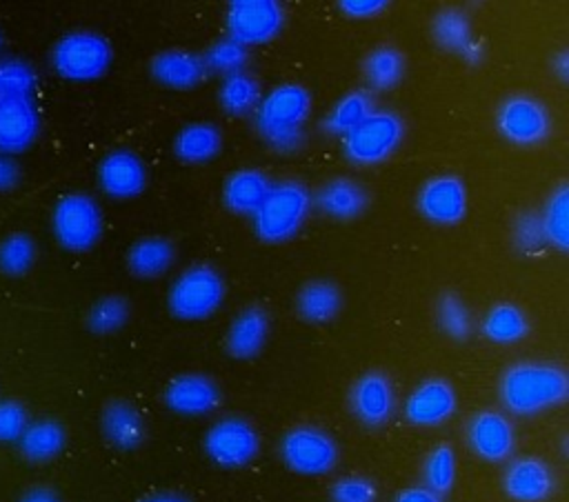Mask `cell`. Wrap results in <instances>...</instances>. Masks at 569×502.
Returning <instances> with one entry per match:
<instances>
[{"label": "cell", "instance_id": "29", "mask_svg": "<svg viewBox=\"0 0 569 502\" xmlns=\"http://www.w3.org/2000/svg\"><path fill=\"white\" fill-rule=\"evenodd\" d=\"M176 262V247L164 235L138 238L127 251V269L140 280L164 275Z\"/></svg>", "mask_w": 569, "mask_h": 502}, {"label": "cell", "instance_id": "1", "mask_svg": "<svg viewBox=\"0 0 569 502\" xmlns=\"http://www.w3.org/2000/svg\"><path fill=\"white\" fill-rule=\"evenodd\" d=\"M500 406L511 418H538L569 398V373L551 360L511 362L496 384Z\"/></svg>", "mask_w": 569, "mask_h": 502}, {"label": "cell", "instance_id": "44", "mask_svg": "<svg viewBox=\"0 0 569 502\" xmlns=\"http://www.w3.org/2000/svg\"><path fill=\"white\" fill-rule=\"evenodd\" d=\"M338 11L351 20H373L382 16L391 0H336Z\"/></svg>", "mask_w": 569, "mask_h": 502}, {"label": "cell", "instance_id": "14", "mask_svg": "<svg viewBox=\"0 0 569 502\" xmlns=\"http://www.w3.org/2000/svg\"><path fill=\"white\" fill-rule=\"evenodd\" d=\"M400 411L416 429H438L456 415L458 391L447 378H425L402 398Z\"/></svg>", "mask_w": 569, "mask_h": 502}, {"label": "cell", "instance_id": "11", "mask_svg": "<svg viewBox=\"0 0 569 502\" xmlns=\"http://www.w3.org/2000/svg\"><path fill=\"white\" fill-rule=\"evenodd\" d=\"M347 404L351 415L362 426L380 429L387 426L398 413L400 398L389 373L380 369H369L351 382Z\"/></svg>", "mask_w": 569, "mask_h": 502}, {"label": "cell", "instance_id": "10", "mask_svg": "<svg viewBox=\"0 0 569 502\" xmlns=\"http://www.w3.org/2000/svg\"><path fill=\"white\" fill-rule=\"evenodd\" d=\"M260 449L258 429L242 415H222L202 435L204 455L220 469H244L260 455Z\"/></svg>", "mask_w": 569, "mask_h": 502}, {"label": "cell", "instance_id": "6", "mask_svg": "<svg viewBox=\"0 0 569 502\" xmlns=\"http://www.w3.org/2000/svg\"><path fill=\"white\" fill-rule=\"evenodd\" d=\"M49 60L62 80L93 82L111 69L113 47L98 31L76 29L56 40Z\"/></svg>", "mask_w": 569, "mask_h": 502}, {"label": "cell", "instance_id": "38", "mask_svg": "<svg viewBox=\"0 0 569 502\" xmlns=\"http://www.w3.org/2000/svg\"><path fill=\"white\" fill-rule=\"evenodd\" d=\"M38 258L36 240L29 233L16 231L0 240V271L4 275L18 278L31 271Z\"/></svg>", "mask_w": 569, "mask_h": 502}, {"label": "cell", "instance_id": "17", "mask_svg": "<svg viewBox=\"0 0 569 502\" xmlns=\"http://www.w3.org/2000/svg\"><path fill=\"white\" fill-rule=\"evenodd\" d=\"M100 191L111 200H133L147 189L149 171L144 160L127 147L104 153L96 169Z\"/></svg>", "mask_w": 569, "mask_h": 502}, {"label": "cell", "instance_id": "7", "mask_svg": "<svg viewBox=\"0 0 569 502\" xmlns=\"http://www.w3.org/2000/svg\"><path fill=\"white\" fill-rule=\"evenodd\" d=\"M278 455L291 473L322 478L336 471L340 462V444L325 426L296 424L282 433Z\"/></svg>", "mask_w": 569, "mask_h": 502}, {"label": "cell", "instance_id": "33", "mask_svg": "<svg viewBox=\"0 0 569 502\" xmlns=\"http://www.w3.org/2000/svg\"><path fill=\"white\" fill-rule=\"evenodd\" d=\"M260 98H262V87L258 78L247 69L222 76L218 87V104L227 116L231 118L253 116Z\"/></svg>", "mask_w": 569, "mask_h": 502}, {"label": "cell", "instance_id": "23", "mask_svg": "<svg viewBox=\"0 0 569 502\" xmlns=\"http://www.w3.org/2000/svg\"><path fill=\"white\" fill-rule=\"evenodd\" d=\"M149 73L164 89L189 91L207 78V67L202 62V56L189 49L171 47L151 58Z\"/></svg>", "mask_w": 569, "mask_h": 502}, {"label": "cell", "instance_id": "41", "mask_svg": "<svg viewBox=\"0 0 569 502\" xmlns=\"http://www.w3.org/2000/svg\"><path fill=\"white\" fill-rule=\"evenodd\" d=\"M331 502H378V486L371 478L360 473H347L331 482Z\"/></svg>", "mask_w": 569, "mask_h": 502}, {"label": "cell", "instance_id": "27", "mask_svg": "<svg viewBox=\"0 0 569 502\" xmlns=\"http://www.w3.org/2000/svg\"><path fill=\"white\" fill-rule=\"evenodd\" d=\"M529 331L531 320L527 311L516 302H496L485 311L480 320L482 338L498 347H513L522 342Z\"/></svg>", "mask_w": 569, "mask_h": 502}, {"label": "cell", "instance_id": "34", "mask_svg": "<svg viewBox=\"0 0 569 502\" xmlns=\"http://www.w3.org/2000/svg\"><path fill=\"white\" fill-rule=\"evenodd\" d=\"M540 227L545 233L547 247L556 249L558 253H567L569 249V184L560 182L553 187L538 211Z\"/></svg>", "mask_w": 569, "mask_h": 502}, {"label": "cell", "instance_id": "21", "mask_svg": "<svg viewBox=\"0 0 569 502\" xmlns=\"http://www.w3.org/2000/svg\"><path fill=\"white\" fill-rule=\"evenodd\" d=\"M271 333V315L260 304L242 307L224 331V351L236 360H251L262 353Z\"/></svg>", "mask_w": 569, "mask_h": 502}, {"label": "cell", "instance_id": "25", "mask_svg": "<svg viewBox=\"0 0 569 502\" xmlns=\"http://www.w3.org/2000/svg\"><path fill=\"white\" fill-rule=\"evenodd\" d=\"M102 438L118 451H136L147 438V422L140 409L127 400H111L100 415Z\"/></svg>", "mask_w": 569, "mask_h": 502}, {"label": "cell", "instance_id": "39", "mask_svg": "<svg viewBox=\"0 0 569 502\" xmlns=\"http://www.w3.org/2000/svg\"><path fill=\"white\" fill-rule=\"evenodd\" d=\"M202 62L207 67V73L229 76L236 71H244L249 64V47L227 36L207 47V51L202 53Z\"/></svg>", "mask_w": 569, "mask_h": 502}, {"label": "cell", "instance_id": "48", "mask_svg": "<svg viewBox=\"0 0 569 502\" xmlns=\"http://www.w3.org/2000/svg\"><path fill=\"white\" fill-rule=\"evenodd\" d=\"M138 502H193V500L182 493H176V491H158V493H149V495L140 498Z\"/></svg>", "mask_w": 569, "mask_h": 502}, {"label": "cell", "instance_id": "24", "mask_svg": "<svg viewBox=\"0 0 569 502\" xmlns=\"http://www.w3.org/2000/svg\"><path fill=\"white\" fill-rule=\"evenodd\" d=\"M273 180L258 167H240L231 171L222 182V204L233 215L251 218L260 202L264 200L267 191L271 189Z\"/></svg>", "mask_w": 569, "mask_h": 502}, {"label": "cell", "instance_id": "4", "mask_svg": "<svg viewBox=\"0 0 569 502\" xmlns=\"http://www.w3.org/2000/svg\"><path fill=\"white\" fill-rule=\"evenodd\" d=\"M227 298L222 273L207 262L184 267L167 289V309L176 320L202 322L220 311Z\"/></svg>", "mask_w": 569, "mask_h": 502}, {"label": "cell", "instance_id": "30", "mask_svg": "<svg viewBox=\"0 0 569 502\" xmlns=\"http://www.w3.org/2000/svg\"><path fill=\"white\" fill-rule=\"evenodd\" d=\"M20 455L29 462H49L58 458L67 446V429L53 418L29 420L18 438Z\"/></svg>", "mask_w": 569, "mask_h": 502}, {"label": "cell", "instance_id": "45", "mask_svg": "<svg viewBox=\"0 0 569 502\" xmlns=\"http://www.w3.org/2000/svg\"><path fill=\"white\" fill-rule=\"evenodd\" d=\"M22 169L13 155L0 153V193L13 191L20 184Z\"/></svg>", "mask_w": 569, "mask_h": 502}, {"label": "cell", "instance_id": "19", "mask_svg": "<svg viewBox=\"0 0 569 502\" xmlns=\"http://www.w3.org/2000/svg\"><path fill=\"white\" fill-rule=\"evenodd\" d=\"M40 111L31 96H0V153L18 155L40 135Z\"/></svg>", "mask_w": 569, "mask_h": 502}, {"label": "cell", "instance_id": "42", "mask_svg": "<svg viewBox=\"0 0 569 502\" xmlns=\"http://www.w3.org/2000/svg\"><path fill=\"white\" fill-rule=\"evenodd\" d=\"M511 240L513 247L525 253V255H533L540 249L547 247L545 242V233L540 227V218L538 211H522L516 220H513V229H511Z\"/></svg>", "mask_w": 569, "mask_h": 502}, {"label": "cell", "instance_id": "31", "mask_svg": "<svg viewBox=\"0 0 569 502\" xmlns=\"http://www.w3.org/2000/svg\"><path fill=\"white\" fill-rule=\"evenodd\" d=\"M405 73L407 60L402 51L393 44H378L362 60V78L371 93L396 89L402 82Z\"/></svg>", "mask_w": 569, "mask_h": 502}, {"label": "cell", "instance_id": "3", "mask_svg": "<svg viewBox=\"0 0 569 502\" xmlns=\"http://www.w3.org/2000/svg\"><path fill=\"white\" fill-rule=\"evenodd\" d=\"M313 211V195L300 180H278L249 218L253 233L264 244H284L293 240Z\"/></svg>", "mask_w": 569, "mask_h": 502}, {"label": "cell", "instance_id": "12", "mask_svg": "<svg viewBox=\"0 0 569 502\" xmlns=\"http://www.w3.org/2000/svg\"><path fill=\"white\" fill-rule=\"evenodd\" d=\"M469 451L487 464H505L516 455L518 433L516 422L502 409L476 411L465 426Z\"/></svg>", "mask_w": 569, "mask_h": 502}, {"label": "cell", "instance_id": "18", "mask_svg": "<svg viewBox=\"0 0 569 502\" xmlns=\"http://www.w3.org/2000/svg\"><path fill=\"white\" fill-rule=\"evenodd\" d=\"M164 406L182 418H204L211 415L222 400L218 382L200 371H187L173 375L162 391Z\"/></svg>", "mask_w": 569, "mask_h": 502}, {"label": "cell", "instance_id": "50", "mask_svg": "<svg viewBox=\"0 0 569 502\" xmlns=\"http://www.w3.org/2000/svg\"><path fill=\"white\" fill-rule=\"evenodd\" d=\"M258 2H271V0H229V7H236V4H258Z\"/></svg>", "mask_w": 569, "mask_h": 502}, {"label": "cell", "instance_id": "13", "mask_svg": "<svg viewBox=\"0 0 569 502\" xmlns=\"http://www.w3.org/2000/svg\"><path fill=\"white\" fill-rule=\"evenodd\" d=\"M416 209L433 227H456L467 218L469 191L460 175L436 173L416 193Z\"/></svg>", "mask_w": 569, "mask_h": 502}, {"label": "cell", "instance_id": "28", "mask_svg": "<svg viewBox=\"0 0 569 502\" xmlns=\"http://www.w3.org/2000/svg\"><path fill=\"white\" fill-rule=\"evenodd\" d=\"M296 313L309 324L333 322L345 304L342 291L331 280H309L296 293Z\"/></svg>", "mask_w": 569, "mask_h": 502}, {"label": "cell", "instance_id": "49", "mask_svg": "<svg viewBox=\"0 0 569 502\" xmlns=\"http://www.w3.org/2000/svg\"><path fill=\"white\" fill-rule=\"evenodd\" d=\"M551 71L558 76L560 82H567V76H569V56H567L565 49L551 58Z\"/></svg>", "mask_w": 569, "mask_h": 502}, {"label": "cell", "instance_id": "47", "mask_svg": "<svg viewBox=\"0 0 569 502\" xmlns=\"http://www.w3.org/2000/svg\"><path fill=\"white\" fill-rule=\"evenodd\" d=\"M18 502H62V498L58 495V491H53L51 486L44 484H36L31 489H27Z\"/></svg>", "mask_w": 569, "mask_h": 502}, {"label": "cell", "instance_id": "46", "mask_svg": "<svg viewBox=\"0 0 569 502\" xmlns=\"http://www.w3.org/2000/svg\"><path fill=\"white\" fill-rule=\"evenodd\" d=\"M391 502H442V495L433 493L431 489H427L425 484H413V486H405L400 489Z\"/></svg>", "mask_w": 569, "mask_h": 502}, {"label": "cell", "instance_id": "37", "mask_svg": "<svg viewBox=\"0 0 569 502\" xmlns=\"http://www.w3.org/2000/svg\"><path fill=\"white\" fill-rule=\"evenodd\" d=\"M131 315L129 300L122 295H102L96 300L87 313V327L96 335H111L120 331Z\"/></svg>", "mask_w": 569, "mask_h": 502}, {"label": "cell", "instance_id": "22", "mask_svg": "<svg viewBox=\"0 0 569 502\" xmlns=\"http://www.w3.org/2000/svg\"><path fill=\"white\" fill-rule=\"evenodd\" d=\"M431 38H433V42L442 51L462 58L471 67L482 62L485 49L473 38V29H471L469 16L462 9H458V7H447V9H442V11H438L433 16V20H431Z\"/></svg>", "mask_w": 569, "mask_h": 502}, {"label": "cell", "instance_id": "5", "mask_svg": "<svg viewBox=\"0 0 569 502\" xmlns=\"http://www.w3.org/2000/svg\"><path fill=\"white\" fill-rule=\"evenodd\" d=\"M407 135L405 120L393 109H373L356 129L340 138L342 155L353 167H378L396 155Z\"/></svg>", "mask_w": 569, "mask_h": 502}, {"label": "cell", "instance_id": "43", "mask_svg": "<svg viewBox=\"0 0 569 502\" xmlns=\"http://www.w3.org/2000/svg\"><path fill=\"white\" fill-rule=\"evenodd\" d=\"M29 420H31L29 411L22 402L13 398H2L0 400V444L18 442Z\"/></svg>", "mask_w": 569, "mask_h": 502}, {"label": "cell", "instance_id": "40", "mask_svg": "<svg viewBox=\"0 0 569 502\" xmlns=\"http://www.w3.org/2000/svg\"><path fill=\"white\" fill-rule=\"evenodd\" d=\"M36 69L22 58H0V96H31L36 93Z\"/></svg>", "mask_w": 569, "mask_h": 502}, {"label": "cell", "instance_id": "16", "mask_svg": "<svg viewBox=\"0 0 569 502\" xmlns=\"http://www.w3.org/2000/svg\"><path fill=\"white\" fill-rule=\"evenodd\" d=\"M287 16L280 0L258 4H236L227 9V36L244 47H258L276 40L284 29Z\"/></svg>", "mask_w": 569, "mask_h": 502}, {"label": "cell", "instance_id": "9", "mask_svg": "<svg viewBox=\"0 0 569 502\" xmlns=\"http://www.w3.org/2000/svg\"><path fill=\"white\" fill-rule=\"evenodd\" d=\"M496 131L513 147H538L553 133V113L531 93H511L496 107Z\"/></svg>", "mask_w": 569, "mask_h": 502}, {"label": "cell", "instance_id": "36", "mask_svg": "<svg viewBox=\"0 0 569 502\" xmlns=\"http://www.w3.org/2000/svg\"><path fill=\"white\" fill-rule=\"evenodd\" d=\"M436 324L447 338L458 342L467 340L476 329V320L469 304L458 293L451 291L442 293L436 302Z\"/></svg>", "mask_w": 569, "mask_h": 502}, {"label": "cell", "instance_id": "2", "mask_svg": "<svg viewBox=\"0 0 569 502\" xmlns=\"http://www.w3.org/2000/svg\"><path fill=\"white\" fill-rule=\"evenodd\" d=\"M313 116V98L300 82H280L262 93L253 127L258 138L276 153L289 155L307 142V127Z\"/></svg>", "mask_w": 569, "mask_h": 502}, {"label": "cell", "instance_id": "32", "mask_svg": "<svg viewBox=\"0 0 569 502\" xmlns=\"http://www.w3.org/2000/svg\"><path fill=\"white\" fill-rule=\"evenodd\" d=\"M376 109V98L369 89H351L340 96L322 118V131L331 138H342L356 129Z\"/></svg>", "mask_w": 569, "mask_h": 502}, {"label": "cell", "instance_id": "51", "mask_svg": "<svg viewBox=\"0 0 569 502\" xmlns=\"http://www.w3.org/2000/svg\"><path fill=\"white\" fill-rule=\"evenodd\" d=\"M2 47H4V38H2V33H0V51H2Z\"/></svg>", "mask_w": 569, "mask_h": 502}, {"label": "cell", "instance_id": "35", "mask_svg": "<svg viewBox=\"0 0 569 502\" xmlns=\"http://www.w3.org/2000/svg\"><path fill=\"white\" fill-rule=\"evenodd\" d=\"M422 482L438 495H447L458 478V455L449 442L433 444L422 460Z\"/></svg>", "mask_w": 569, "mask_h": 502}, {"label": "cell", "instance_id": "26", "mask_svg": "<svg viewBox=\"0 0 569 502\" xmlns=\"http://www.w3.org/2000/svg\"><path fill=\"white\" fill-rule=\"evenodd\" d=\"M224 135L218 124L193 120L173 135V155L184 164H207L222 151Z\"/></svg>", "mask_w": 569, "mask_h": 502}, {"label": "cell", "instance_id": "8", "mask_svg": "<svg viewBox=\"0 0 569 502\" xmlns=\"http://www.w3.org/2000/svg\"><path fill=\"white\" fill-rule=\"evenodd\" d=\"M104 231V215L98 200L82 191L62 195L51 211V233L56 242L71 253L93 249Z\"/></svg>", "mask_w": 569, "mask_h": 502}, {"label": "cell", "instance_id": "15", "mask_svg": "<svg viewBox=\"0 0 569 502\" xmlns=\"http://www.w3.org/2000/svg\"><path fill=\"white\" fill-rule=\"evenodd\" d=\"M500 484L511 502H549L558 491V475L540 455H513L505 462Z\"/></svg>", "mask_w": 569, "mask_h": 502}, {"label": "cell", "instance_id": "20", "mask_svg": "<svg viewBox=\"0 0 569 502\" xmlns=\"http://www.w3.org/2000/svg\"><path fill=\"white\" fill-rule=\"evenodd\" d=\"M313 195V209H318L325 218L349 222L360 218L369 207L367 187L349 175H336L322 182Z\"/></svg>", "mask_w": 569, "mask_h": 502}]
</instances>
